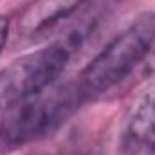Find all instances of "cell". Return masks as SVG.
<instances>
[{"label": "cell", "instance_id": "4", "mask_svg": "<svg viewBox=\"0 0 155 155\" xmlns=\"http://www.w3.org/2000/svg\"><path fill=\"white\" fill-rule=\"evenodd\" d=\"M7 33H9V20L0 16V52H2V47L7 41Z\"/></svg>", "mask_w": 155, "mask_h": 155}, {"label": "cell", "instance_id": "6", "mask_svg": "<svg viewBox=\"0 0 155 155\" xmlns=\"http://www.w3.org/2000/svg\"><path fill=\"white\" fill-rule=\"evenodd\" d=\"M85 155H92V153H85Z\"/></svg>", "mask_w": 155, "mask_h": 155}, {"label": "cell", "instance_id": "1", "mask_svg": "<svg viewBox=\"0 0 155 155\" xmlns=\"http://www.w3.org/2000/svg\"><path fill=\"white\" fill-rule=\"evenodd\" d=\"M85 101L76 83L52 85L5 110L0 117V144L16 148L51 135Z\"/></svg>", "mask_w": 155, "mask_h": 155}, {"label": "cell", "instance_id": "3", "mask_svg": "<svg viewBox=\"0 0 155 155\" xmlns=\"http://www.w3.org/2000/svg\"><path fill=\"white\" fill-rule=\"evenodd\" d=\"M78 38H67L29 52L0 72V110L47 90L67 67Z\"/></svg>", "mask_w": 155, "mask_h": 155}, {"label": "cell", "instance_id": "2", "mask_svg": "<svg viewBox=\"0 0 155 155\" xmlns=\"http://www.w3.org/2000/svg\"><path fill=\"white\" fill-rule=\"evenodd\" d=\"M155 43V16L144 15L121 31L85 67L78 87L85 99L99 96L121 83L146 58Z\"/></svg>", "mask_w": 155, "mask_h": 155}, {"label": "cell", "instance_id": "5", "mask_svg": "<svg viewBox=\"0 0 155 155\" xmlns=\"http://www.w3.org/2000/svg\"><path fill=\"white\" fill-rule=\"evenodd\" d=\"M150 153H152V155H155V148H152V150H150Z\"/></svg>", "mask_w": 155, "mask_h": 155}]
</instances>
